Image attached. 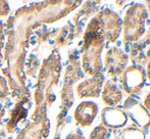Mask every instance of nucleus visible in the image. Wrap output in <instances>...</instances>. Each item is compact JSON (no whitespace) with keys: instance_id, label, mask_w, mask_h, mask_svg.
<instances>
[{"instance_id":"obj_1","label":"nucleus","mask_w":150,"mask_h":139,"mask_svg":"<svg viewBox=\"0 0 150 139\" xmlns=\"http://www.w3.org/2000/svg\"><path fill=\"white\" fill-rule=\"evenodd\" d=\"M81 4L82 1L73 0L35 2L22 6L9 16L4 25L6 43L4 44L3 62L6 67L2 69V74L7 80L10 96L13 99L30 96L26 85L25 62L34 30L61 20Z\"/></svg>"},{"instance_id":"obj_2","label":"nucleus","mask_w":150,"mask_h":139,"mask_svg":"<svg viewBox=\"0 0 150 139\" xmlns=\"http://www.w3.org/2000/svg\"><path fill=\"white\" fill-rule=\"evenodd\" d=\"M61 57L57 49H52L51 53L42 60V64L38 71L37 82L34 89V111L31 120H34L43 111L51 106L56 97L53 89L58 85L61 75Z\"/></svg>"},{"instance_id":"obj_3","label":"nucleus","mask_w":150,"mask_h":139,"mask_svg":"<svg viewBox=\"0 0 150 139\" xmlns=\"http://www.w3.org/2000/svg\"><path fill=\"white\" fill-rule=\"evenodd\" d=\"M105 38L103 25L100 18L93 16L88 23L83 34L82 46V69L86 75L92 76L101 73L102 70V54L104 48Z\"/></svg>"},{"instance_id":"obj_4","label":"nucleus","mask_w":150,"mask_h":139,"mask_svg":"<svg viewBox=\"0 0 150 139\" xmlns=\"http://www.w3.org/2000/svg\"><path fill=\"white\" fill-rule=\"evenodd\" d=\"M84 74L81 71V64L79 60V52L77 49H71L69 51L67 64L63 74V83L60 90V106L59 113L56 118V127L53 139H59L58 133L65 123V117L67 111L74 104L73 86L80 79H83Z\"/></svg>"},{"instance_id":"obj_5","label":"nucleus","mask_w":150,"mask_h":139,"mask_svg":"<svg viewBox=\"0 0 150 139\" xmlns=\"http://www.w3.org/2000/svg\"><path fill=\"white\" fill-rule=\"evenodd\" d=\"M148 13L143 4H132L126 10L122 21L124 41L126 43H135L145 34Z\"/></svg>"},{"instance_id":"obj_6","label":"nucleus","mask_w":150,"mask_h":139,"mask_svg":"<svg viewBox=\"0 0 150 139\" xmlns=\"http://www.w3.org/2000/svg\"><path fill=\"white\" fill-rule=\"evenodd\" d=\"M146 72L143 67L133 65L128 67L120 75V85L129 96L138 95L146 82Z\"/></svg>"},{"instance_id":"obj_7","label":"nucleus","mask_w":150,"mask_h":139,"mask_svg":"<svg viewBox=\"0 0 150 139\" xmlns=\"http://www.w3.org/2000/svg\"><path fill=\"white\" fill-rule=\"evenodd\" d=\"M50 133V121L47 118V111H43L39 116L27 124L16 139H47Z\"/></svg>"},{"instance_id":"obj_8","label":"nucleus","mask_w":150,"mask_h":139,"mask_svg":"<svg viewBox=\"0 0 150 139\" xmlns=\"http://www.w3.org/2000/svg\"><path fill=\"white\" fill-rule=\"evenodd\" d=\"M129 56L119 47H111L104 55L102 67L106 74L112 79L120 77L127 69Z\"/></svg>"},{"instance_id":"obj_9","label":"nucleus","mask_w":150,"mask_h":139,"mask_svg":"<svg viewBox=\"0 0 150 139\" xmlns=\"http://www.w3.org/2000/svg\"><path fill=\"white\" fill-rule=\"evenodd\" d=\"M125 113L130 118L139 129H148L150 127V113L138 99L129 96L122 105Z\"/></svg>"},{"instance_id":"obj_10","label":"nucleus","mask_w":150,"mask_h":139,"mask_svg":"<svg viewBox=\"0 0 150 139\" xmlns=\"http://www.w3.org/2000/svg\"><path fill=\"white\" fill-rule=\"evenodd\" d=\"M97 16L102 22L105 41L107 43H115L119 39L122 30V21L120 16L110 9L101 10L97 13Z\"/></svg>"},{"instance_id":"obj_11","label":"nucleus","mask_w":150,"mask_h":139,"mask_svg":"<svg viewBox=\"0 0 150 139\" xmlns=\"http://www.w3.org/2000/svg\"><path fill=\"white\" fill-rule=\"evenodd\" d=\"M31 107V95L18 99L14 106L8 113V121L6 122L5 131L8 134H13L16 131L18 124L27 118Z\"/></svg>"},{"instance_id":"obj_12","label":"nucleus","mask_w":150,"mask_h":139,"mask_svg":"<svg viewBox=\"0 0 150 139\" xmlns=\"http://www.w3.org/2000/svg\"><path fill=\"white\" fill-rule=\"evenodd\" d=\"M129 58L134 65L141 66L150 62V27L142 39L133 43L128 50Z\"/></svg>"},{"instance_id":"obj_13","label":"nucleus","mask_w":150,"mask_h":139,"mask_svg":"<svg viewBox=\"0 0 150 139\" xmlns=\"http://www.w3.org/2000/svg\"><path fill=\"white\" fill-rule=\"evenodd\" d=\"M104 76L98 73L90 79L84 80L76 87V95L78 98H97L102 91Z\"/></svg>"},{"instance_id":"obj_14","label":"nucleus","mask_w":150,"mask_h":139,"mask_svg":"<svg viewBox=\"0 0 150 139\" xmlns=\"http://www.w3.org/2000/svg\"><path fill=\"white\" fill-rule=\"evenodd\" d=\"M98 113V106L93 101L81 102L74 111V120L81 128L89 127Z\"/></svg>"},{"instance_id":"obj_15","label":"nucleus","mask_w":150,"mask_h":139,"mask_svg":"<svg viewBox=\"0 0 150 139\" xmlns=\"http://www.w3.org/2000/svg\"><path fill=\"white\" fill-rule=\"evenodd\" d=\"M101 123L107 129H120L128 122V117L124 111L117 107H104L101 111Z\"/></svg>"},{"instance_id":"obj_16","label":"nucleus","mask_w":150,"mask_h":139,"mask_svg":"<svg viewBox=\"0 0 150 139\" xmlns=\"http://www.w3.org/2000/svg\"><path fill=\"white\" fill-rule=\"evenodd\" d=\"M99 2H86L84 3V5H82L81 9L75 14V16L73 18V23L71 24L75 27L76 35L77 37H79L82 34V31L85 26V23L88 18H90L92 14H94L97 10L96 4H98Z\"/></svg>"},{"instance_id":"obj_17","label":"nucleus","mask_w":150,"mask_h":139,"mask_svg":"<svg viewBox=\"0 0 150 139\" xmlns=\"http://www.w3.org/2000/svg\"><path fill=\"white\" fill-rule=\"evenodd\" d=\"M122 99V92L113 80L105 82L101 91V100L108 107H115Z\"/></svg>"},{"instance_id":"obj_18","label":"nucleus","mask_w":150,"mask_h":139,"mask_svg":"<svg viewBox=\"0 0 150 139\" xmlns=\"http://www.w3.org/2000/svg\"><path fill=\"white\" fill-rule=\"evenodd\" d=\"M76 38H77V35H76L75 27L71 22H69L58 30L55 39H54V44L58 48H62L69 45Z\"/></svg>"},{"instance_id":"obj_19","label":"nucleus","mask_w":150,"mask_h":139,"mask_svg":"<svg viewBox=\"0 0 150 139\" xmlns=\"http://www.w3.org/2000/svg\"><path fill=\"white\" fill-rule=\"evenodd\" d=\"M120 136V139H145V133L138 127L125 128Z\"/></svg>"},{"instance_id":"obj_20","label":"nucleus","mask_w":150,"mask_h":139,"mask_svg":"<svg viewBox=\"0 0 150 139\" xmlns=\"http://www.w3.org/2000/svg\"><path fill=\"white\" fill-rule=\"evenodd\" d=\"M108 133L109 132L107 128H105L102 125H99L92 130L88 139H106L107 136H108Z\"/></svg>"},{"instance_id":"obj_21","label":"nucleus","mask_w":150,"mask_h":139,"mask_svg":"<svg viewBox=\"0 0 150 139\" xmlns=\"http://www.w3.org/2000/svg\"><path fill=\"white\" fill-rule=\"evenodd\" d=\"M4 40H5V26L0 21V69L3 65V48H4Z\"/></svg>"},{"instance_id":"obj_22","label":"nucleus","mask_w":150,"mask_h":139,"mask_svg":"<svg viewBox=\"0 0 150 139\" xmlns=\"http://www.w3.org/2000/svg\"><path fill=\"white\" fill-rule=\"evenodd\" d=\"M9 89H8L7 80L0 75V100H4L8 96Z\"/></svg>"},{"instance_id":"obj_23","label":"nucleus","mask_w":150,"mask_h":139,"mask_svg":"<svg viewBox=\"0 0 150 139\" xmlns=\"http://www.w3.org/2000/svg\"><path fill=\"white\" fill-rule=\"evenodd\" d=\"M10 13V7L7 1L0 0V18H7Z\"/></svg>"},{"instance_id":"obj_24","label":"nucleus","mask_w":150,"mask_h":139,"mask_svg":"<svg viewBox=\"0 0 150 139\" xmlns=\"http://www.w3.org/2000/svg\"><path fill=\"white\" fill-rule=\"evenodd\" d=\"M143 105H144V107L148 111V113H150V91L147 93V95L145 96L144 101H143Z\"/></svg>"},{"instance_id":"obj_25","label":"nucleus","mask_w":150,"mask_h":139,"mask_svg":"<svg viewBox=\"0 0 150 139\" xmlns=\"http://www.w3.org/2000/svg\"><path fill=\"white\" fill-rule=\"evenodd\" d=\"M67 139H85L84 136L82 134H79V133H74V134H71Z\"/></svg>"},{"instance_id":"obj_26","label":"nucleus","mask_w":150,"mask_h":139,"mask_svg":"<svg viewBox=\"0 0 150 139\" xmlns=\"http://www.w3.org/2000/svg\"><path fill=\"white\" fill-rule=\"evenodd\" d=\"M4 115H5V109H4L3 105L0 104V125L2 124V120H3Z\"/></svg>"},{"instance_id":"obj_27","label":"nucleus","mask_w":150,"mask_h":139,"mask_svg":"<svg viewBox=\"0 0 150 139\" xmlns=\"http://www.w3.org/2000/svg\"><path fill=\"white\" fill-rule=\"evenodd\" d=\"M146 78L149 80V82H150V62L147 64V69H146Z\"/></svg>"},{"instance_id":"obj_28","label":"nucleus","mask_w":150,"mask_h":139,"mask_svg":"<svg viewBox=\"0 0 150 139\" xmlns=\"http://www.w3.org/2000/svg\"><path fill=\"white\" fill-rule=\"evenodd\" d=\"M0 139H8L7 138V136H6V134H5V131L4 130H0Z\"/></svg>"},{"instance_id":"obj_29","label":"nucleus","mask_w":150,"mask_h":139,"mask_svg":"<svg viewBox=\"0 0 150 139\" xmlns=\"http://www.w3.org/2000/svg\"><path fill=\"white\" fill-rule=\"evenodd\" d=\"M145 4H146V6H147V13L150 16V1H146L145 2Z\"/></svg>"}]
</instances>
